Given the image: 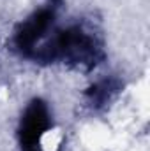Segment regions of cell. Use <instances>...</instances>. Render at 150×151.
Segmentation results:
<instances>
[{"instance_id": "obj_3", "label": "cell", "mask_w": 150, "mask_h": 151, "mask_svg": "<svg viewBox=\"0 0 150 151\" xmlns=\"http://www.w3.org/2000/svg\"><path fill=\"white\" fill-rule=\"evenodd\" d=\"M51 19H53V12L48 11V9L39 11L30 19H27L16 34L18 47L25 53H30L36 47V44L42 39V35L46 34V30L50 28Z\"/></svg>"}, {"instance_id": "obj_2", "label": "cell", "mask_w": 150, "mask_h": 151, "mask_svg": "<svg viewBox=\"0 0 150 151\" xmlns=\"http://www.w3.org/2000/svg\"><path fill=\"white\" fill-rule=\"evenodd\" d=\"M50 127H51V119L46 104L41 100H34L27 107L21 119L20 139H21L23 151H41L39 141L50 130Z\"/></svg>"}, {"instance_id": "obj_1", "label": "cell", "mask_w": 150, "mask_h": 151, "mask_svg": "<svg viewBox=\"0 0 150 151\" xmlns=\"http://www.w3.org/2000/svg\"><path fill=\"white\" fill-rule=\"evenodd\" d=\"M55 55L74 63H92L95 60L94 39L78 27L67 28L53 40V56Z\"/></svg>"}]
</instances>
